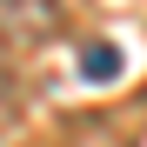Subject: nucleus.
I'll use <instances>...</instances> for the list:
<instances>
[{
  "mask_svg": "<svg viewBox=\"0 0 147 147\" xmlns=\"http://www.w3.org/2000/svg\"><path fill=\"white\" fill-rule=\"evenodd\" d=\"M13 120H20V80H13V67H7V60H0V134H7Z\"/></svg>",
  "mask_w": 147,
  "mask_h": 147,
  "instance_id": "nucleus-3",
  "label": "nucleus"
},
{
  "mask_svg": "<svg viewBox=\"0 0 147 147\" xmlns=\"http://www.w3.org/2000/svg\"><path fill=\"white\" fill-rule=\"evenodd\" d=\"M60 34V0H0V40L7 47H34Z\"/></svg>",
  "mask_w": 147,
  "mask_h": 147,
  "instance_id": "nucleus-1",
  "label": "nucleus"
},
{
  "mask_svg": "<svg viewBox=\"0 0 147 147\" xmlns=\"http://www.w3.org/2000/svg\"><path fill=\"white\" fill-rule=\"evenodd\" d=\"M80 74H87L94 87L120 80V47H114V40H87V47H80Z\"/></svg>",
  "mask_w": 147,
  "mask_h": 147,
  "instance_id": "nucleus-2",
  "label": "nucleus"
}]
</instances>
